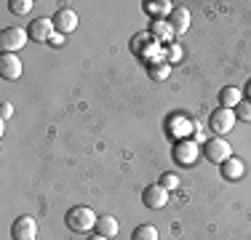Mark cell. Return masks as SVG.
<instances>
[{"label": "cell", "instance_id": "6da1fadb", "mask_svg": "<svg viewBox=\"0 0 251 240\" xmlns=\"http://www.w3.org/2000/svg\"><path fill=\"white\" fill-rule=\"evenodd\" d=\"M97 219L99 216L91 211L88 206H75V208H70L67 211V216H64V224L70 227L73 232H88V230H94L97 227Z\"/></svg>", "mask_w": 251, "mask_h": 240}, {"label": "cell", "instance_id": "7a4b0ae2", "mask_svg": "<svg viewBox=\"0 0 251 240\" xmlns=\"http://www.w3.org/2000/svg\"><path fill=\"white\" fill-rule=\"evenodd\" d=\"M27 40H29V32L25 27H8L0 35V48H3V53H16L27 46Z\"/></svg>", "mask_w": 251, "mask_h": 240}, {"label": "cell", "instance_id": "3957f363", "mask_svg": "<svg viewBox=\"0 0 251 240\" xmlns=\"http://www.w3.org/2000/svg\"><path fill=\"white\" fill-rule=\"evenodd\" d=\"M235 110H225V107H219L217 112H211V118H208V128H211V134L217 136H225L232 131V125H235Z\"/></svg>", "mask_w": 251, "mask_h": 240}, {"label": "cell", "instance_id": "277c9868", "mask_svg": "<svg viewBox=\"0 0 251 240\" xmlns=\"http://www.w3.org/2000/svg\"><path fill=\"white\" fill-rule=\"evenodd\" d=\"M203 152H206L208 163H217V166H222L225 160L232 158V147L222 139V136H214V139H208L206 147H203Z\"/></svg>", "mask_w": 251, "mask_h": 240}, {"label": "cell", "instance_id": "5b68a950", "mask_svg": "<svg viewBox=\"0 0 251 240\" xmlns=\"http://www.w3.org/2000/svg\"><path fill=\"white\" fill-rule=\"evenodd\" d=\"M11 238L14 240H38V221L32 216H19L11 224Z\"/></svg>", "mask_w": 251, "mask_h": 240}, {"label": "cell", "instance_id": "8992f818", "mask_svg": "<svg viewBox=\"0 0 251 240\" xmlns=\"http://www.w3.org/2000/svg\"><path fill=\"white\" fill-rule=\"evenodd\" d=\"M142 197H145V206L147 208L158 211V208H166V203H169V190L160 187V184H150V187H145Z\"/></svg>", "mask_w": 251, "mask_h": 240}, {"label": "cell", "instance_id": "52a82bcc", "mask_svg": "<svg viewBox=\"0 0 251 240\" xmlns=\"http://www.w3.org/2000/svg\"><path fill=\"white\" fill-rule=\"evenodd\" d=\"M29 38L35 40V43H43V40H51V35L56 32V27H53V19H46V16H40V19H35L29 24Z\"/></svg>", "mask_w": 251, "mask_h": 240}, {"label": "cell", "instance_id": "ba28073f", "mask_svg": "<svg viewBox=\"0 0 251 240\" xmlns=\"http://www.w3.org/2000/svg\"><path fill=\"white\" fill-rule=\"evenodd\" d=\"M174 160H176L179 166H193L195 160H198V144H195V142H187V139L176 142V147H174Z\"/></svg>", "mask_w": 251, "mask_h": 240}, {"label": "cell", "instance_id": "9c48e42d", "mask_svg": "<svg viewBox=\"0 0 251 240\" xmlns=\"http://www.w3.org/2000/svg\"><path fill=\"white\" fill-rule=\"evenodd\" d=\"M0 77L3 80H19L22 77V62L16 53H3L0 56Z\"/></svg>", "mask_w": 251, "mask_h": 240}, {"label": "cell", "instance_id": "30bf717a", "mask_svg": "<svg viewBox=\"0 0 251 240\" xmlns=\"http://www.w3.org/2000/svg\"><path fill=\"white\" fill-rule=\"evenodd\" d=\"M53 27H56V32L70 35L77 27V14L73 8H59L56 14H53Z\"/></svg>", "mask_w": 251, "mask_h": 240}, {"label": "cell", "instance_id": "8fae6325", "mask_svg": "<svg viewBox=\"0 0 251 240\" xmlns=\"http://www.w3.org/2000/svg\"><path fill=\"white\" fill-rule=\"evenodd\" d=\"M169 27L174 29V35H184L190 29V11L182 5H174V11L169 14Z\"/></svg>", "mask_w": 251, "mask_h": 240}, {"label": "cell", "instance_id": "7c38bea8", "mask_svg": "<svg viewBox=\"0 0 251 240\" xmlns=\"http://www.w3.org/2000/svg\"><path fill=\"white\" fill-rule=\"evenodd\" d=\"M97 235H104V238H115L118 235V219L112 214H101L97 219Z\"/></svg>", "mask_w": 251, "mask_h": 240}, {"label": "cell", "instance_id": "4fadbf2b", "mask_svg": "<svg viewBox=\"0 0 251 240\" xmlns=\"http://www.w3.org/2000/svg\"><path fill=\"white\" fill-rule=\"evenodd\" d=\"M241 101H243V94L238 91L235 86H227V88H222V91H219V104H222L225 110H235Z\"/></svg>", "mask_w": 251, "mask_h": 240}, {"label": "cell", "instance_id": "5bb4252c", "mask_svg": "<svg viewBox=\"0 0 251 240\" xmlns=\"http://www.w3.org/2000/svg\"><path fill=\"white\" fill-rule=\"evenodd\" d=\"M222 176H225V179H230V182L241 179V176H243V163H241L238 158L225 160V163H222Z\"/></svg>", "mask_w": 251, "mask_h": 240}, {"label": "cell", "instance_id": "9a60e30c", "mask_svg": "<svg viewBox=\"0 0 251 240\" xmlns=\"http://www.w3.org/2000/svg\"><path fill=\"white\" fill-rule=\"evenodd\" d=\"M131 240H158V230L152 224H139L134 230V235H131Z\"/></svg>", "mask_w": 251, "mask_h": 240}, {"label": "cell", "instance_id": "2e32d148", "mask_svg": "<svg viewBox=\"0 0 251 240\" xmlns=\"http://www.w3.org/2000/svg\"><path fill=\"white\" fill-rule=\"evenodd\" d=\"M145 8L150 11L152 16H166V14H171V11H174V5H171L169 0H158V3H147Z\"/></svg>", "mask_w": 251, "mask_h": 240}, {"label": "cell", "instance_id": "e0dca14e", "mask_svg": "<svg viewBox=\"0 0 251 240\" xmlns=\"http://www.w3.org/2000/svg\"><path fill=\"white\" fill-rule=\"evenodd\" d=\"M152 35H155L158 40H163V38H171V35H174V29L169 27V22L155 19V22H152Z\"/></svg>", "mask_w": 251, "mask_h": 240}, {"label": "cell", "instance_id": "ac0fdd59", "mask_svg": "<svg viewBox=\"0 0 251 240\" xmlns=\"http://www.w3.org/2000/svg\"><path fill=\"white\" fill-rule=\"evenodd\" d=\"M11 11H14L16 16H25V14H29L32 11V0H11Z\"/></svg>", "mask_w": 251, "mask_h": 240}, {"label": "cell", "instance_id": "d6986e66", "mask_svg": "<svg viewBox=\"0 0 251 240\" xmlns=\"http://www.w3.org/2000/svg\"><path fill=\"white\" fill-rule=\"evenodd\" d=\"M235 118H238V120H246V123H251V99H243L241 104L235 107Z\"/></svg>", "mask_w": 251, "mask_h": 240}, {"label": "cell", "instance_id": "ffe728a7", "mask_svg": "<svg viewBox=\"0 0 251 240\" xmlns=\"http://www.w3.org/2000/svg\"><path fill=\"white\" fill-rule=\"evenodd\" d=\"M169 72H171L169 62H166V64H152V67H150V77H152V80H166Z\"/></svg>", "mask_w": 251, "mask_h": 240}, {"label": "cell", "instance_id": "44dd1931", "mask_svg": "<svg viewBox=\"0 0 251 240\" xmlns=\"http://www.w3.org/2000/svg\"><path fill=\"white\" fill-rule=\"evenodd\" d=\"M158 184H160V187H166V190H176V187H179V176L169 171V173H163V176H160Z\"/></svg>", "mask_w": 251, "mask_h": 240}, {"label": "cell", "instance_id": "7402d4cb", "mask_svg": "<svg viewBox=\"0 0 251 240\" xmlns=\"http://www.w3.org/2000/svg\"><path fill=\"white\" fill-rule=\"evenodd\" d=\"M11 112H14V107H11L8 101H3V107H0V118H3V123L11 118Z\"/></svg>", "mask_w": 251, "mask_h": 240}, {"label": "cell", "instance_id": "603a6c76", "mask_svg": "<svg viewBox=\"0 0 251 240\" xmlns=\"http://www.w3.org/2000/svg\"><path fill=\"white\" fill-rule=\"evenodd\" d=\"M49 43L59 48V46H62V43H64V35H62V32H53V35H51V40H49Z\"/></svg>", "mask_w": 251, "mask_h": 240}, {"label": "cell", "instance_id": "cb8c5ba5", "mask_svg": "<svg viewBox=\"0 0 251 240\" xmlns=\"http://www.w3.org/2000/svg\"><path fill=\"white\" fill-rule=\"evenodd\" d=\"M171 48V51H169V56H171V62H176V59L179 56H182V48H179V46H169Z\"/></svg>", "mask_w": 251, "mask_h": 240}, {"label": "cell", "instance_id": "d4e9b609", "mask_svg": "<svg viewBox=\"0 0 251 240\" xmlns=\"http://www.w3.org/2000/svg\"><path fill=\"white\" fill-rule=\"evenodd\" d=\"M243 94H246V99H251V80L246 83V88H243Z\"/></svg>", "mask_w": 251, "mask_h": 240}, {"label": "cell", "instance_id": "484cf974", "mask_svg": "<svg viewBox=\"0 0 251 240\" xmlns=\"http://www.w3.org/2000/svg\"><path fill=\"white\" fill-rule=\"evenodd\" d=\"M88 240H107V238H104V235H91Z\"/></svg>", "mask_w": 251, "mask_h": 240}]
</instances>
